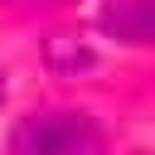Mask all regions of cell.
<instances>
[{
  "label": "cell",
  "instance_id": "2",
  "mask_svg": "<svg viewBox=\"0 0 155 155\" xmlns=\"http://www.w3.org/2000/svg\"><path fill=\"white\" fill-rule=\"evenodd\" d=\"M97 29L121 44H155V0H102Z\"/></svg>",
  "mask_w": 155,
  "mask_h": 155
},
{
  "label": "cell",
  "instance_id": "1",
  "mask_svg": "<svg viewBox=\"0 0 155 155\" xmlns=\"http://www.w3.org/2000/svg\"><path fill=\"white\" fill-rule=\"evenodd\" d=\"M15 155H107V136L87 111H34L15 126Z\"/></svg>",
  "mask_w": 155,
  "mask_h": 155
}]
</instances>
